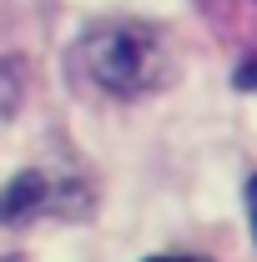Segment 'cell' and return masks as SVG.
Wrapping results in <instances>:
<instances>
[{"label": "cell", "mask_w": 257, "mask_h": 262, "mask_svg": "<svg viewBox=\"0 0 257 262\" xmlns=\"http://www.w3.org/2000/svg\"><path fill=\"white\" fill-rule=\"evenodd\" d=\"M76 71L116 101L157 96L177 81V46L152 20H96L71 46Z\"/></svg>", "instance_id": "6da1fadb"}, {"label": "cell", "mask_w": 257, "mask_h": 262, "mask_svg": "<svg viewBox=\"0 0 257 262\" xmlns=\"http://www.w3.org/2000/svg\"><path fill=\"white\" fill-rule=\"evenodd\" d=\"M56 196H61V177L40 166L15 171L10 182H0V227H20L40 212H56Z\"/></svg>", "instance_id": "7a4b0ae2"}, {"label": "cell", "mask_w": 257, "mask_h": 262, "mask_svg": "<svg viewBox=\"0 0 257 262\" xmlns=\"http://www.w3.org/2000/svg\"><path fill=\"white\" fill-rule=\"evenodd\" d=\"M26 101V61L20 56H0V121H10Z\"/></svg>", "instance_id": "3957f363"}, {"label": "cell", "mask_w": 257, "mask_h": 262, "mask_svg": "<svg viewBox=\"0 0 257 262\" xmlns=\"http://www.w3.org/2000/svg\"><path fill=\"white\" fill-rule=\"evenodd\" d=\"M232 91H257V56H242L232 66Z\"/></svg>", "instance_id": "277c9868"}, {"label": "cell", "mask_w": 257, "mask_h": 262, "mask_svg": "<svg viewBox=\"0 0 257 262\" xmlns=\"http://www.w3.org/2000/svg\"><path fill=\"white\" fill-rule=\"evenodd\" d=\"M242 196H247V222H252V242H257V171L247 177V187H242Z\"/></svg>", "instance_id": "5b68a950"}, {"label": "cell", "mask_w": 257, "mask_h": 262, "mask_svg": "<svg viewBox=\"0 0 257 262\" xmlns=\"http://www.w3.org/2000/svg\"><path fill=\"white\" fill-rule=\"evenodd\" d=\"M141 262H202V257H177V252H161V257H141Z\"/></svg>", "instance_id": "8992f818"}]
</instances>
